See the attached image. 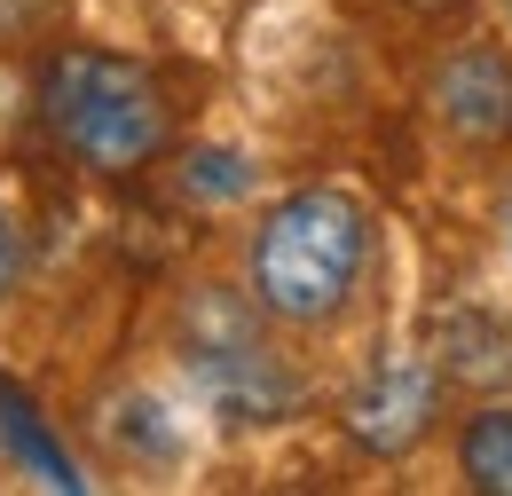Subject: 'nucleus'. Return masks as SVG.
Returning <instances> with one entry per match:
<instances>
[{"mask_svg": "<svg viewBox=\"0 0 512 496\" xmlns=\"http://www.w3.org/2000/svg\"><path fill=\"white\" fill-rule=\"evenodd\" d=\"M190 378H197V394H205V410H221L229 426H284L308 402V378L268 347V331L221 347V355H197Z\"/></svg>", "mask_w": 512, "mask_h": 496, "instance_id": "obj_4", "label": "nucleus"}, {"mask_svg": "<svg viewBox=\"0 0 512 496\" xmlns=\"http://www.w3.org/2000/svg\"><path fill=\"white\" fill-rule=\"evenodd\" d=\"M434 363L442 378H465V386H512V323L497 308H449L442 331H434Z\"/></svg>", "mask_w": 512, "mask_h": 496, "instance_id": "obj_6", "label": "nucleus"}, {"mask_svg": "<svg viewBox=\"0 0 512 496\" xmlns=\"http://www.w3.org/2000/svg\"><path fill=\"white\" fill-rule=\"evenodd\" d=\"M505 252H512V221H505Z\"/></svg>", "mask_w": 512, "mask_h": 496, "instance_id": "obj_13", "label": "nucleus"}, {"mask_svg": "<svg viewBox=\"0 0 512 496\" xmlns=\"http://www.w3.org/2000/svg\"><path fill=\"white\" fill-rule=\"evenodd\" d=\"M434 119L465 150H497L512 134V56L497 40H465V48L442 56V71H434Z\"/></svg>", "mask_w": 512, "mask_h": 496, "instance_id": "obj_5", "label": "nucleus"}, {"mask_svg": "<svg viewBox=\"0 0 512 496\" xmlns=\"http://www.w3.org/2000/svg\"><path fill=\"white\" fill-rule=\"evenodd\" d=\"M442 386L449 378L434 363V347H386V355H371V371L347 386L339 426H347V441L363 457H410L442 418Z\"/></svg>", "mask_w": 512, "mask_h": 496, "instance_id": "obj_3", "label": "nucleus"}, {"mask_svg": "<svg viewBox=\"0 0 512 496\" xmlns=\"http://www.w3.org/2000/svg\"><path fill=\"white\" fill-rule=\"evenodd\" d=\"M24 284V229L8 221V205H0V300Z\"/></svg>", "mask_w": 512, "mask_h": 496, "instance_id": "obj_11", "label": "nucleus"}, {"mask_svg": "<svg viewBox=\"0 0 512 496\" xmlns=\"http://www.w3.org/2000/svg\"><path fill=\"white\" fill-rule=\"evenodd\" d=\"M103 434L119 441V457H134V465H174V457H182V426H174V410H166L158 394H142V386L111 394Z\"/></svg>", "mask_w": 512, "mask_h": 496, "instance_id": "obj_7", "label": "nucleus"}, {"mask_svg": "<svg viewBox=\"0 0 512 496\" xmlns=\"http://www.w3.org/2000/svg\"><path fill=\"white\" fill-rule=\"evenodd\" d=\"M174 182H182V197H190V205L229 213V205H245V197H253L260 174H253V158H245L237 142H197V150H182Z\"/></svg>", "mask_w": 512, "mask_h": 496, "instance_id": "obj_9", "label": "nucleus"}, {"mask_svg": "<svg viewBox=\"0 0 512 496\" xmlns=\"http://www.w3.org/2000/svg\"><path fill=\"white\" fill-rule=\"evenodd\" d=\"M457 473L481 496H512V402H481L457 426Z\"/></svg>", "mask_w": 512, "mask_h": 496, "instance_id": "obj_8", "label": "nucleus"}, {"mask_svg": "<svg viewBox=\"0 0 512 496\" xmlns=\"http://www.w3.org/2000/svg\"><path fill=\"white\" fill-rule=\"evenodd\" d=\"M371 205L355 189H331V182H308L292 197H276L260 213L253 245H245V292L260 300L268 323L284 331H316L347 308L371 276Z\"/></svg>", "mask_w": 512, "mask_h": 496, "instance_id": "obj_1", "label": "nucleus"}, {"mask_svg": "<svg viewBox=\"0 0 512 496\" xmlns=\"http://www.w3.org/2000/svg\"><path fill=\"white\" fill-rule=\"evenodd\" d=\"M40 16H48V0H0V48H8V40H24Z\"/></svg>", "mask_w": 512, "mask_h": 496, "instance_id": "obj_12", "label": "nucleus"}, {"mask_svg": "<svg viewBox=\"0 0 512 496\" xmlns=\"http://www.w3.org/2000/svg\"><path fill=\"white\" fill-rule=\"evenodd\" d=\"M0 441H8V449H16V465H32L48 489H87V481H79V465L56 449V434L40 426V410H32L8 378H0Z\"/></svg>", "mask_w": 512, "mask_h": 496, "instance_id": "obj_10", "label": "nucleus"}, {"mask_svg": "<svg viewBox=\"0 0 512 496\" xmlns=\"http://www.w3.org/2000/svg\"><path fill=\"white\" fill-rule=\"evenodd\" d=\"M40 119L87 174H142L166 150V95L134 56L56 48L40 71Z\"/></svg>", "mask_w": 512, "mask_h": 496, "instance_id": "obj_2", "label": "nucleus"}]
</instances>
